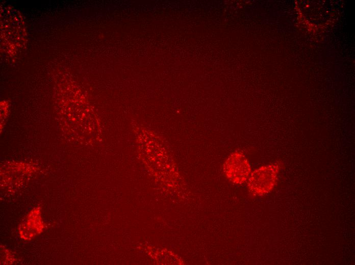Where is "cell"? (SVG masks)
Instances as JSON below:
<instances>
[{
	"instance_id": "1",
	"label": "cell",
	"mask_w": 355,
	"mask_h": 265,
	"mask_svg": "<svg viewBox=\"0 0 355 265\" xmlns=\"http://www.w3.org/2000/svg\"><path fill=\"white\" fill-rule=\"evenodd\" d=\"M281 164L273 163L262 166L252 171L247 181L249 193L255 196H261L271 192L275 187Z\"/></svg>"
},
{
	"instance_id": "2",
	"label": "cell",
	"mask_w": 355,
	"mask_h": 265,
	"mask_svg": "<svg viewBox=\"0 0 355 265\" xmlns=\"http://www.w3.org/2000/svg\"><path fill=\"white\" fill-rule=\"evenodd\" d=\"M223 173L233 183L242 184L247 182L251 172L250 163L241 152L231 153L222 165Z\"/></svg>"
}]
</instances>
